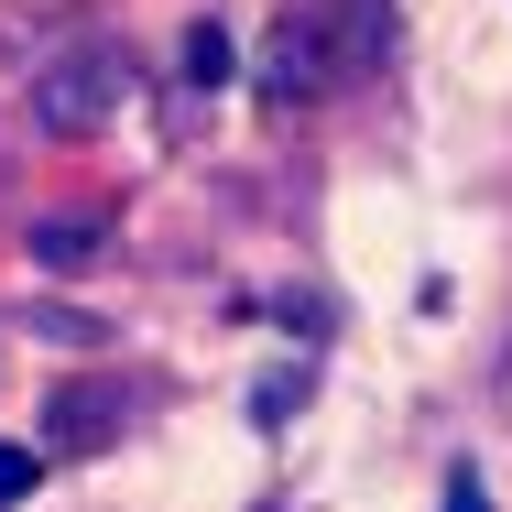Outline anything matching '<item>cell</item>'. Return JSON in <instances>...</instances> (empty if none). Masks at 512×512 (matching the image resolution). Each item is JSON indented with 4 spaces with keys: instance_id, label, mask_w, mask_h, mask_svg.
Returning a JSON list of instances; mask_svg holds the SVG:
<instances>
[{
    "instance_id": "1",
    "label": "cell",
    "mask_w": 512,
    "mask_h": 512,
    "mask_svg": "<svg viewBox=\"0 0 512 512\" xmlns=\"http://www.w3.org/2000/svg\"><path fill=\"white\" fill-rule=\"evenodd\" d=\"M120 99H131V55L120 44H77V55H55L33 77V131L44 142H88V131H109Z\"/></svg>"
},
{
    "instance_id": "2",
    "label": "cell",
    "mask_w": 512,
    "mask_h": 512,
    "mask_svg": "<svg viewBox=\"0 0 512 512\" xmlns=\"http://www.w3.org/2000/svg\"><path fill=\"white\" fill-rule=\"evenodd\" d=\"M229 66H240V44H229V22H186V99H197V88H218Z\"/></svg>"
},
{
    "instance_id": "3",
    "label": "cell",
    "mask_w": 512,
    "mask_h": 512,
    "mask_svg": "<svg viewBox=\"0 0 512 512\" xmlns=\"http://www.w3.org/2000/svg\"><path fill=\"white\" fill-rule=\"evenodd\" d=\"M33 251H44V262H88V251H99V229H77V218H55V229H33Z\"/></svg>"
},
{
    "instance_id": "4",
    "label": "cell",
    "mask_w": 512,
    "mask_h": 512,
    "mask_svg": "<svg viewBox=\"0 0 512 512\" xmlns=\"http://www.w3.org/2000/svg\"><path fill=\"white\" fill-rule=\"evenodd\" d=\"M33 480H44V458H33V447H0V512L33 502Z\"/></svg>"
},
{
    "instance_id": "5",
    "label": "cell",
    "mask_w": 512,
    "mask_h": 512,
    "mask_svg": "<svg viewBox=\"0 0 512 512\" xmlns=\"http://www.w3.org/2000/svg\"><path fill=\"white\" fill-rule=\"evenodd\" d=\"M436 512H491V491H480V469H447V502Z\"/></svg>"
}]
</instances>
